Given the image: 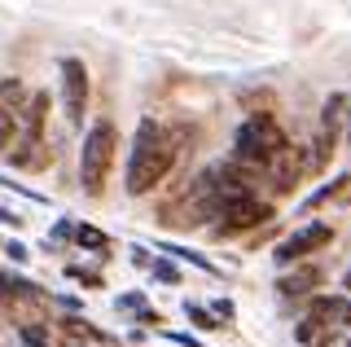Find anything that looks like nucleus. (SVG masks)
Masks as SVG:
<instances>
[{"instance_id":"nucleus-24","label":"nucleus","mask_w":351,"mask_h":347,"mask_svg":"<svg viewBox=\"0 0 351 347\" xmlns=\"http://www.w3.org/2000/svg\"><path fill=\"white\" fill-rule=\"evenodd\" d=\"M343 286H347V290H351V268H347V277H343Z\"/></svg>"},{"instance_id":"nucleus-14","label":"nucleus","mask_w":351,"mask_h":347,"mask_svg":"<svg viewBox=\"0 0 351 347\" xmlns=\"http://www.w3.org/2000/svg\"><path fill=\"white\" fill-rule=\"evenodd\" d=\"M184 317H189V321L197 325V330H219V325H224V321H215L211 312L202 308V303H189V299H184Z\"/></svg>"},{"instance_id":"nucleus-8","label":"nucleus","mask_w":351,"mask_h":347,"mask_svg":"<svg viewBox=\"0 0 351 347\" xmlns=\"http://www.w3.org/2000/svg\"><path fill=\"white\" fill-rule=\"evenodd\" d=\"M329 242H334V229H329V224H303V229L290 233L272 255H277V264H294V259H307L312 251H321Z\"/></svg>"},{"instance_id":"nucleus-13","label":"nucleus","mask_w":351,"mask_h":347,"mask_svg":"<svg viewBox=\"0 0 351 347\" xmlns=\"http://www.w3.org/2000/svg\"><path fill=\"white\" fill-rule=\"evenodd\" d=\"M343 189H351V176H338L334 185H321V189L312 193V198L303 202V211H312V207H321V202H329V198H338V193H343Z\"/></svg>"},{"instance_id":"nucleus-17","label":"nucleus","mask_w":351,"mask_h":347,"mask_svg":"<svg viewBox=\"0 0 351 347\" xmlns=\"http://www.w3.org/2000/svg\"><path fill=\"white\" fill-rule=\"evenodd\" d=\"M149 273L158 277V281H171V286L180 281V268H176V264H167V259H154V264H149Z\"/></svg>"},{"instance_id":"nucleus-12","label":"nucleus","mask_w":351,"mask_h":347,"mask_svg":"<svg viewBox=\"0 0 351 347\" xmlns=\"http://www.w3.org/2000/svg\"><path fill=\"white\" fill-rule=\"evenodd\" d=\"M75 242L80 246H88V251H110V237L101 233V229H93V224H80V229H75Z\"/></svg>"},{"instance_id":"nucleus-22","label":"nucleus","mask_w":351,"mask_h":347,"mask_svg":"<svg viewBox=\"0 0 351 347\" xmlns=\"http://www.w3.org/2000/svg\"><path fill=\"white\" fill-rule=\"evenodd\" d=\"M0 224H18V215L9 211V207H0Z\"/></svg>"},{"instance_id":"nucleus-7","label":"nucleus","mask_w":351,"mask_h":347,"mask_svg":"<svg viewBox=\"0 0 351 347\" xmlns=\"http://www.w3.org/2000/svg\"><path fill=\"white\" fill-rule=\"evenodd\" d=\"M62 71V101H66V119L75 128L84 123V110H88V67L80 58H62L58 62Z\"/></svg>"},{"instance_id":"nucleus-9","label":"nucleus","mask_w":351,"mask_h":347,"mask_svg":"<svg viewBox=\"0 0 351 347\" xmlns=\"http://www.w3.org/2000/svg\"><path fill=\"white\" fill-rule=\"evenodd\" d=\"M22 84L18 80H0V154H9L18 141V128H22Z\"/></svg>"},{"instance_id":"nucleus-21","label":"nucleus","mask_w":351,"mask_h":347,"mask_svg":"<svg viewBox=\"0 0 351 347\" xmlns=\"http://www.w3.org/2000/svg\"><path fill=\"white\" fill-rule=\"evenodd\" d=\"M215 317L228 321V317H233V303H228V299H215Z\"/></svg>"},{"instance_id":"nucleus-25","label":"nucleus","mask_w":351,"mask_h":347,"mask_svg":"<svg viewBox=\"0 0 351 347\" xmlns=\"http://www.w3.org/2000/svg\"><path fill=\"white\" fill-rule=\"evenodd\" d=\"M343 347H351V339H347V343H343Z\"/></svg>"},{"instance_id":"nucleus-2","label":"nucleus","mask_w":351,"mask_h":347,"mask_svg":"<svg viewBox=\"0 0 351 347\" xmlns=\"http://www.w3.org/2000/svg\"><path fill=\"white\" fill-rule=\"evenodd\" d=\"M285 149H290V141H285V132L268 115L246 119V123L237 128V141H233V158L246 163V167H259V171H268L272 158H281Z\"/></svg>"},{"instance_id":"nucleus-10","label":"nucleus","mask_w":351,"mask_h":347,"mask_svg":"<svg viewBox=\"0 0 351 347\" xmlns=\"http://www.w3.org/2000/svg\"><path fill=\"white\" fill-rule=\"evenodd\" d=\"M316 281H321V268H294V273L277 277V290H281L285 299H290V295H307Z\"/></svg>"},{"instance_id":"nucleus-19","label":"nucleus","mask_w":351,"mask_h":347,"mask_svg":"<svg viewBox=\"0 0 351 347\" xmlns=\"http://www.w3.org/2000/svg\"><path fill=\"white\" fill-rule=\"evenodd\" d=\"M119 308H128V312H141V308H145V299H141V295H123V299H119Z\"/></svg>"},{"instance_id":"nucleus-3","label":"nucleus","mask_w":351,"mask_h":347,"mask_svg":"<svg viewBox=\"0 0 351 347\" xmlns=\"http://www.w3.org/2000/svg\"><path fill=\"white\" fill-rule=\"evenodd\" d=\"M114 145H119V132L110 119H97L84 136V149H80V185L84 193H101L106 189V176H110V163H114Z\"/></svg>"},{"instance_id":"nucleus-6","label":"nucleus","mask_w":351,"mask_h":347,"mask_svg":"<svg viewBox=\"0 0 351 347\" xmlns=\"http://www.w3.org/2000/svg\"><path fill=\"white\" fill-rule=\"evenodd\" d=\"M347 115H351V97L329 93V101H325V110H321V128H316V141H312V171H325V163L334 158L338 132H343V119Z\"/></svg>"},{"instance_id":"nucleus-20","label":"nucleus","mask_w":351,"mask_h":347,"mask_svg":"<svg viewBox=\"0 0 351 347\" xmlns=\"http://www.w3.org/2000/svg\"><path fill=\"white\" fill-rule=\"evenodd\" d=\"M167 339H171V343H180V347H202V343L193 339V334H167Z\"/></svg>"},{"instance_id":"nucleus-5","label":"nucleus","mask_w":351,"mask_h":347,"mask_svg":"<svg viewBox=\"0 0 351 347\" xmlns=\"http://www.w3.org/2000/svg\"><path fill=\"white\" fill-rule=\"evenodd\" d=\"M44 115H49V93H36V97L27 101V110H22V132H18V141H14V149H9V158H14L18 167H36V163H40Z\"/></svg>"},{"instance_id":"nucleus-16","label":"nucleus","mask_w":351,"mask_h":347,"mask_svg":"<svg viewBox=\"0 0 351 347\" xmlns=\"http://www.w3.org/2000/svg\"><path fill=\"white\" fill-rule=\"evenodd\" d=\"M22 343H27V347H53L49 343V334H44V325H22Z\"/></svg>"},{"instance_id":"nucleus-18","label":"nucleus","mask_w":351,"mask_h":347,"mask_svg":"<svg viewBox=\"0 0 351 347\" xmlns=\"http://www.w3.org/2000/svg\"><path fill=\"white\" fill-rule=\"evenodd\" d=\"M5 255L14 259V264H22V259H27V246H22V242H5Z\"/></svg>"},{"instance_id":"nucleus-23","label":"nucleus","mask_w":351,"mask_h":347,"mask_svg":"<svg viewBox=\"0 0 351 347\" xmlns=\"http://www.w3.org/2000/svg\"><path fill=\"white\" fill-rule=\"evenodd\" d=\"M343 325H351V299H347V308H343Z\"/></svg>"},{"instance_id":"nucleus-26","label":"nucleus","mask_w":351,"mask_h":347,"mask_svg":"<svg viewBox=\"0 0 351 347\" xmlns=\"http://www.w3.org/2000/svg\"><path fill=\"white\" fill-rule=\"evenodd\" d=\"M347 119H351V115H347Z\"/></svg>"},{"instance_id":"nucleus-1","label":"nucleus","mask_w":351,"mask_h":347,"mask_svg":"<svg viewBox=\"0 0 351 347\" xmlns=\"http://www.w3.org/2000/svg\"><path fill=\"white\" fill-rule=\"evenodd\" d=\"M171 163H176V145H171V136L162 132L154 119H141L136 141H132V158H128V180H123L128 193H132V198L149 193V189L171 171Z\"/></svg>"},{"instance_id":"nucleus-15","label":"nucleus","mask_w":351,"mask_h":347,"mask_svg":"<svg viewBox=\"0 0 351 347\" xmlns=\"http://www.w3.org/2000/svg\"><path fill=\"white\" fill-rule=\"evenodd\" d=\"M158 251H167V255H176V259H189V264H197V268H206V273H211V259H202V255H197V251H184V246H171V242H162L158 246Z\"/></svg>"},{"instance_id":"nucleus-4","label":"nucleus","mask_w":351,"mask_h":347,"mask_svg":"<svg viewBox=\"0 0 351 347\" xmlns=\"http://www.w3.org/2000/svg\"><path fill=\"white\" fill-rule=\"evenodd\" d=\"M215 233L228 237V233H241V229H255V224H268L272 220V207L259 202L255 193H237V198H224L215 202Z\"/></svg>"},{"instance_id":"nucleus-11","label":"nucleus","mask_w":351,"mask_h":347,"mask_svg":"<svg viewBox=\"0 0 351 347\" xmlns=\"http://www.w3.org/2000/svg\"><path fill=\"white\" fill-rule=\"evenodd\" d=\"M0 290H5V295H22V299H36L40 295L36 281H27V277H18V273H0Z\"/></svg>"}]
</instances>
